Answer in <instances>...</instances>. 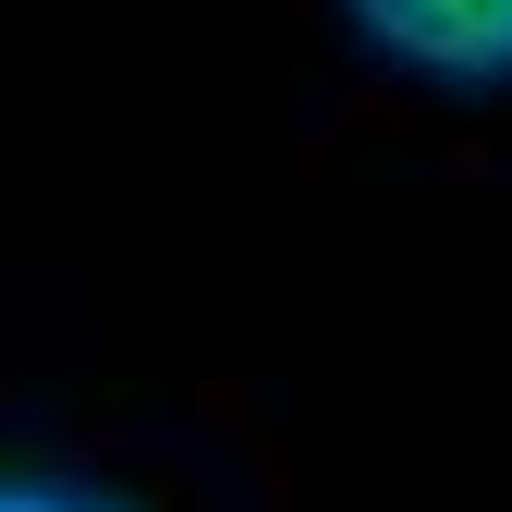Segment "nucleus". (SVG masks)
Listing matches in <instances>:
<instances>
[{"label": "nucleus", "instance_id": "obj_1", "mask_svg": "<svg viewBox=\"0 0 512 512\" xmlns=\"http://www.w3.org/2000/svg\"><path fill=\"white\" fill-rule=\"evenodd\" d=\"M378 61L427 86H512V0H342Z\"/></svg>", "mask_w": 512, "mask_h": 512}, {"label": "nucleus", "instance_id": "obj_2", "mask_svg": "<svg viewBox=\"0 0 512 512\" xmlns=\"http://www.w3.org/2000/svg\"><path fill=\"white\" fill-rule=\"evenodd\" d=\"M0 512H110V500H74V488H0Z\"/></svg>", "mask_w": 512, "mask_h": 512}]
</instances>
